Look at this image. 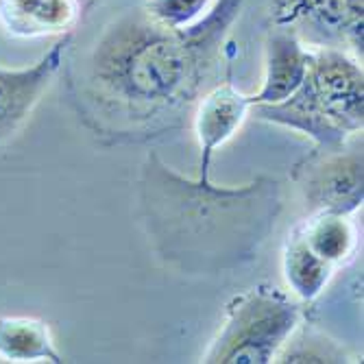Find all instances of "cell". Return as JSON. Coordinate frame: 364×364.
I'll return each mask as SVG.
<instances>
[{
  "mask_svg": "<svg viewBox=\"0 0 364 364\" xmlns=\"http://www.w3.org/2000/svg\"><path fill=\"white\" fill-rule=\"evenodd\" d=\"M242 3L216 0L183 31L157 24L142 7L112 20L87 53L79 81L87 122L116 140H146L179 127L208 92Z\"/></svg>",
  "mask_w": 364,
  "mask_h": 364,
  "instance_id": "1",
  "label": "cell"
},
{
  "mask_svg": "<svg viewBox=\"0 0 364 364\" xmlns=\"http://www.w3.org/2000/svg\"><path fill=\"white\" fill-rule=\"evenodd\" d=\"M279 208L275 179L220 188L183 179L153 153L144 161L142 216L149 240L186 273H214L253 259L275 229Z\"/></svg>",
  "mask_w": 364,
  "mask_h": 364,
  "instance_id": "2",
  "label": "cell"
},
{
  "mask_svg": "<svg viewBox=\"0 0 364 364\" xmlns=\"http://www.w3.org/2000/svg\"><path fill=\"white\" fill-rule=\"evenodd\" d=\"M301 325V308L288 296L253 288L227 304V318L203 355L208 364H269Z\"/></svg>",
  "mask_w": 364,
  "mask_h": 364,
  "instance_id": "3",
  "label": "cell"
},
{
  "mask_svg": "<svg viewBox=\"0 0 364 364\" xmlns=\"http://www.w3.org/2000/svg\"><path fill=\"white\" fill-rule=\"evenodd\" d=\"M292 179L299 186L312 214L332 212L351 216L362 208L364 171L362 151H318L296 164Z\"/></svg>",
  "mask_w": 364,
  "mask_h": 364,
  "instance_id": "4",
  "label": "cell"
},
{
  "mask_svg": "<svg viewBox=\"0 0 364 364\" xmlns=\"http://www.w3.org/2000/svg\"><path fill=\"white\" fill-rule=\"evenodd\" d=\"M306 81L323 109L349 136L364 127L362 61L345 48H310Z\"/></svg>",
  "mask_w": 364,
  "mask_h": 364,
  "instance_id": "5",
  "label": "cell"
},
{
  "mask_svg": "<svg viewBox=\"0 0 364 364\" xmlns=\"http://www.w3.org/2000/svg\"><path fill=\"white\" fill-rule=\"evenodd\" d=\"M73 33L55 42L26 68H0V146L14 140L61 70Z\"/></svg>",
  "mask_w": 364,
  "mask_h": 364,
  "instance_id": "6",
  "label": "cell"
},
{
  "mask_svg": "<svg viewBox=\"0 0 364 364\" xmlns=\"http://www.w3.org/2000/svg\"><path fill=\"white\" fill-rule=\"evenodd\" d=\"M249 98L234 85H214L210 87L194 105L192 127L198 142V181H212L210 168L214 153L234 138L249 114Z\"/></svg>",
  "mask_w": 364,
  "mask_h": 364,
  "instance_id": "7",
  "label": "cell"
},
{
  "mask_svg": "<svg viewBox=\"0 0 364 364\" xmlns=\"http://www.w3.org/2000/svg\"><path fill=\"white\" fill-rule=\"evenodd\" d=\"M249 109L253 112L257 120L301 131L304 136H308L316 144L318 151L343 149L345 142L349 140L347 131L338 127L323 109V105L318 103V98L314 96L306 79L288 98H284V101L251 105Z\"/></svg>",
  "mask_w": 364,
  "mask_h": 364,
  "instance_id": "8",
  "label": "cell"
},
{
  "mask_svg": "<svg viewBox=\"0 0 364 364\" xmlns=\"http://www.w3.org/2000/svg\"><path fill=\"white\" fill-rule=\"evenodd\" d=\"M271 18L308 48H345L343 0H271Z\"/></svg>",
  "mask_w": 364,
  "mask_h": 364,
  "instance_id": "9",
  "label": "cell"
},
{
  "mask_svg": "<svg viewBox=\"0 0 364 364\" xmlns=\"http://www.w3.org/2000/svg\"><path fill=\"white\" fill-rule=\"evenodd\" d=\"M310 48L284 28H273L264 42V81L247 96L249 105L279 103L299 87L308 73Z\"/></svg>",
  "mask_w": 364,
  "mask_h": 364,
  "instance_id": "10",
  "label": "cell"
},
{
  "mask_svg": "<svg viewBox=\"0 0 364 364\" xmlns=\"http://www.w3.org/2000/svg\"><path fill=\"white\" fill-rule=\"evenodd\" d=\"M79 16V0H0V22L18 38L70 33Z\"/></svg>",
  "mask_w": 364,
  "mask_h": 364,
  "instance_id": "11",
  "label": "cell"
},
{
  "mask_svg": "<svg viewBox=\"0 0 364 364\" xmlns=\"http://www.w3.org/2000/svg\"><path fill=\"white\" fill-rule=\"evenodd\" d=\"M0 360L61 362V355L44 321L28 316H0Z\"/></svg>",
  "mask_w": 364,
  "mask_h": 364,
  "instance_id": "12",
  "label": "cell"
},
{
  "mask_svg": "<svg viewBox=\"0 0 364 364\" xmlns=\"http://www.w3.org/2000/svg\"><path fill=\"white\" fill-rule=\"evenodd\" d=\"M282 269L288 288L306 304L318 299L334 273L332 264L318 257L308 247V242L301 236V229H294L290 240L286 242Z\"/></svg>",
  "mask_w": 364,
  "mask_h": 364,
  "instance_id": "13",
  "label": "cell"
},
{
  "mask_svg": "<svg viewBox=\"0 0 364 364\" xmlns=\"http://www.w3.org/2000/svg\"><path fill=\"white\" fill-rule=\"evenodd\" d=\"M299 229L308 247L334 269L347 262L358 249V231L349 216L316 212Z\"/></svg>",
  "mask_w": 364,
  "mask_h": 364,
  "instance_id": "14",
  "label": "cell"
},
{
  "mask_svg": "<svg viewBox=\"0 0 364 364\" xmlns=\"http://www.w3.org/2000/svg\"><path fill=\"white\" fill-rule=\"evenodd\" d=\"M349 353L318 332L292 334L275 362H347Z\"/></svg>",
  "mask_w": 364,
  "mask_h": 364,
  "instance_id": "15",
  "label": "cell"
},
{
  "mask_svg": "<svg viewBox=\"0 0 364 364\" xmlns=\"http://www.w3.org/2000/svg\"><path fill=\"white\" fill-rule=\"evenodd\" d=\"M216 0H146L144 11L157 24L171 31H183L201 20Z\"/></svg>",
  "mask_w": 364,
  "mask_h": 364,
  "instance_id": "16",
  "label": "cell"
},
{
  "mask_svg": "<svg viewBox=\"0 0 364 364\" xmlns=\"http://www.w3.org/2000/svg\"><path fill=\"white\" fill-rule=\"evenodd\" d=\"M362 26H364V0H343V40L345 48L362 61Z\"/></svg>",
  "mask_w": 364,
  "mask_h": 364,
  "instance_id": "17",
  "label": "cell"
}]
</instances>
